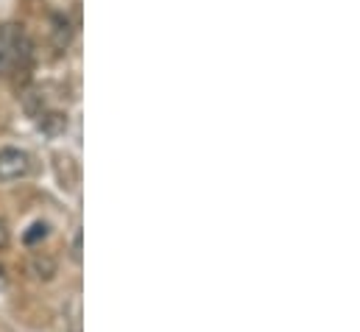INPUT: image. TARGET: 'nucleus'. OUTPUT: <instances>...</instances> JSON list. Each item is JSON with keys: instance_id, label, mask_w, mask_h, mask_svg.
<instances>
[{"instance_id": "6", "label": "nucleus", "mask_w": 360, "mask_h": 332, "mask_svg": "<svg viewBox=\"0 0 360 332\" xmlns=\"http://www.w3.org/2000/svg\"><path fill=\"white\" fill-rule=\"evenodd\" d=\"M45 235H48V224L37 221V224H34V226H31V229H28V232L22 235V241H25L28 246H34V243H37V241H42Z\"/></svg>"}, {"instance_id": "7", "label": "nucleus", "mask_w": 360, "mask_h": 332, "mask_svg": "<svg viewBox=\"0 0 360 332\" xmlns=\"http://www.w3.org/2000/svg\"><path fill=\"white\" fill-rule=\"evenodd\" d=\"M8 246V226H6V221L0 218V249H6Z\"/></svg>"}, {"instance_id": "4", "label": "nucleus", "mask_w": 360, "mask_h": 332, "mask_svg": "<svg viewBox=\"0 0 360 332\" xmlns=\"http://www.w3.org/2000/svg\"><path fill=\"white\" fill-rule=\"evenodd\" d=\"M39 129L45 132V134H59V132H65L68 129V117L65 115H59V112H51V115H45L42 120H39Z\"/></svg>"}, {"instance_id": "2", "label": "nucleus", "mask_w": 360, "mask_h": 332, "mask_svg": "<svg viewBox=\"0 0 360 332\" xmlns=\"http://www.w3.org/2000/svg\"><path fill=\"white\" fill-rule=\"evenodd\" d=\"M31 170V160L20 148H0V181L22 179Z\"/></svg>"}, {"instance_id": "9", "label": "nucleus", "mask_w": 360, "mask_h": 332, "mask_svg": "<svg viewBox=\"0 0 360 332\" xmlns=\"http://www.w3.org/2000/svg\"><path fill=\"white\" fill-rule=\"evenodd\" d=\"M6 279H8V276H6V268H3V265H0V288H3V285H6Z\"/></svg>"}, {"instance_id": "8", "label": "nucleus", "mask_w": 360, "mask_h": 332, "mask_svg": "<svg viewBox=\"0 0 360 332\" xmlns=\"http://www.w3.org/2000/svg\"><path fill=\"white\" fill-rule=\"evenodd\" d=\"M73 257L82 260V235H76V243H73Z\"/></svg>"}, {"instance_id": "5", "label": "nucleus", "mask_w": 360, "mask_h": 332, "mask_svg": "<svg viewBox=\"0 0 360 332\" xmlns=\"http://www.w3.org/2000/svg\"><path fill=\"white\" fill-rule=\"evenodd\" d=\"M31 271H34L39 279H51V276L56 274V262H53L51 257H42V254H37V257L31 260Z\"/></svg>"}, {"instance_id": "3", "label": "nucleus", "mask_w": 360, "mask_h": 332, "mask_svg": "<svg viewBox=\"0 0 360 332\" xmlns=\"http://www.w3.org/2000/svg\"><path fill=\"white\" fill-rule=\"evenodd\" d=\"M70 37H73V31H70L68 17L56 14V17H53V45H56V48H68V45H70Z\"/></svg>"}, {"instance_id": "1", "label": "nucleus", "mask_w": 360, "mask_h": 332, "mask_svg": "<svg viewBox=\"0 0 360 332\" xmlns=\"http://www.w3.org/2000/svg\"><path fill=\"white\" fill-rule=\"evenodd\" d=\"M31 62V42L22 28L3 25L0 28V76L14 73L17 68H25Z\"/></svg>"}]
</instances>
